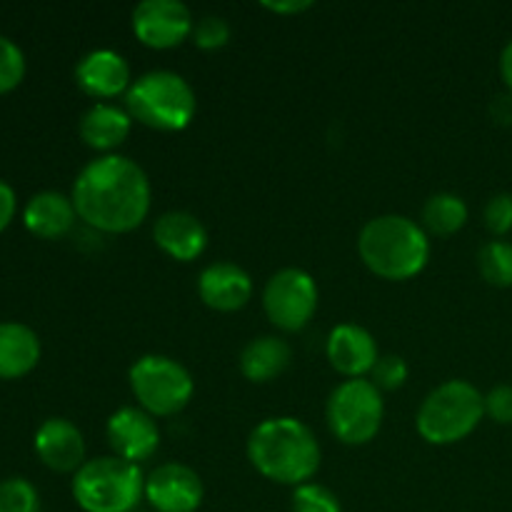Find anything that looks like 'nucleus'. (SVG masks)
<instances>
[{
    "label": "nucleus",
    "mask_w": 512,
    "mask_h": 512,
    "mask_svg": "<svg viewBox=\"0 0 512 512\" xmlns=\"http://www.w3.org/2000/svg\"><path fill=\"white\" fill-rule=\"evenodd\" d=\"M0 512H40L38 490L25 478H8L0 483Z\"/></svg>",
    "instance_id": "nucleus-24"
},
{
    "label": "nucleus",
    "mask_w": 512,
    "mask_h": 512,
    "mask_svg": "<svg viewBox=\"0 0 512 512\" xmlns=\"http://www.w3.org/2000/svg\"><path fill=\"white\" fill-rule=\"evenodd\" d=\"M198 295L208 308L218 313H235L253 298V280L240 265L218 260L200 273Z\"/></svg>",
    "instance_id": "nucleus-16"
},
{
    "label": "nucleus",
    "mask_w": 512,
    "mask_h": 512,
    "mask_svg": "<svg viewBox=\"0 0 512 512\" xmlns=\"http://www.w3.org/2000/svg\"><path fill=\"white\" fill-rule=\"evenodd\" d=\"M318 283L300 268H283L265 283L263 310L283 333H298L318 313Z\"/></svg>",
    "instance_id": "nucleus-9"
},
{
    "label": "nucleus",
    "mask_w": 512,
    "mask_h": 512,
    "mask_svg": "<svg viewBox=\"0 0 512 512\" xmlns=\"http://www.w3.org/2000/svg\"><path fill=\"white\" fill-rule=\"evenodd\" d=\"M130 128H133V118L128 110L118 108L113 103H95L80 118V138L88 148L93 150H115L128 140Z\"/></svg>",
    "instance_id": "nucleus-19"
},
{
    "label": "nucleus",
    "mask_w": 512,
    "mask_h": 512,
    "mask_svg": "<svg viewBox=\"0 0 512 512\" xmlns=\"http://www.w3.org/2000/svg\"><path fill=\"white\" fill-rule=\"evenodd\" d=\"M150 180L135 160L108 153L85 165L73 183L75 213L100 233L123 235L143 225L150 213Z\"/></svg>",
    "instance_id": "nucleus-1"
},
{
    "label": "nucleus",
    "mask_w": 512,
    "mask_h": 512,
    "mask_svg": "<svg viewBox=\"0 0 512 512\" xmlns=\"http://www.w3.org/2000/svg\"><path fill=\"white\" fill-rule=\"evenodd\" d=\"M15 208H18V200H15V190L0 178V233L10 225L13 220Z\"/></svg>",
    "instance_id": "nucleus-31"
},
{
    "label": "nucleus",
    "mask_w": 512,
    "mask_h": 512,
    "mask_svg": "<svg viewBox=\"0 0 512 512\" xmlns=\"http://www.w3.org/2000/svg\"><path fill=\"white\" fill-rule=\"evenodd\" d=\"M325 353H328L333 370H338L348 380L370 375V370L380 358L378 343L370 335V330L360 328L355 323H343L330 330Z\"/></svg>",
    "instance_id": "nucleus-15"
},
{
    "label": "nucleus",
    "mask_w": 512,
    "mask_h": 512,
    "mask_svg": "<svg viewBox=\"0 0 512 512\" xmlns=\"http://www.w3.org/2000/svg\"><path fill=\"white\" fill-rule=\"evenodd\" d=\"M35 455L55 473H78L85 460V438L65 418H48L35 433Z\"/></svg>",
    "instance_id": "nucleus-14"
},
{
    "label": "nucleus",
    "mask_w": 512,
    "mask_h": 512,
    "mask_svg": "<svg viewBox=\"0 0 512 512\" xmlns=\"http://www.w3.org/2000/svg\"><path fill=\"white\" fill-rule=\"evenodd\" d=\"M145 495V475L123 458H93L73 475V498L85 512H135Z\"/></svg>",
    "instance_id": "nucleus-6"
},
{
    "label": "nucleus",
    "mask_w": 512,
    "mask_h": 512,
    "mask_svg": "<svg viewBox=\"0 0 512 512\" xmlns=\"http://www.w3.org/2000/svg\"><path fill=\"white\" fill-rule=\"evenodd\" d=\"M478 270L495 288L512 285V243L508 240H490L478 253Z\"/></svg>",
    "instance_id": "nucleus-23"
},
{
    "label": "nucleus",
    "mask_w": 512,
    "mask_h": 512,
    "mask_svg": "<svg viewBox=\"0 0 512 512\" xmlns=\"http://www.w3.org/2000/svg\"><path fill=\"white\" fill-rule=\"evenodd\" d=\"M75 220H78V213H75L73 200L58 190L35 193L23 210L25 228L45 240H58L68 235Z\"/></svg>",
    "instance_id": "nucleus-18"
},
{
    "label": "nucleus",
    "mask_w": 512,
    "mask_h": 512,
    "mask_svg": "<svg viewBox=\"0 0 512 512\" xmlns=\"http://www.w3.org/2000/svg\"><path fill=\"white\" fill-rule=\"evenodd\" d=\"M468 223V205L460 195L438 193L430 195L423 205V228L425 233L450 238Z\"/></svg>",
    "instance_id": "nucleus-22"
},
{
    "label": "nucleus",
    "mask_w": 512,
    "mask_h": 512,
    "mask_svg": "<svg viewBox=\"0 0 512 512\" xmlns=\"http://www.w3.org/2000/svg\"><path fill=\"white\" fill-rule=\"evenodd\" d=\"M138 408L153 418H170L188 408L193 400V375L168 355H143L128 373Z\"/></svg>",
    "instance_id": "nucleus-7"
},
{
    "label": "nucleus",
    "mask_w": 512,
    "mask_h": 512,
    "mask_svg": "<svg viewBox=\"0 0 512 512\" xmlns=\"http://www.w3.org/2000/svg\"><path fill=\"white\" fill-rule=\"evenodd\" d=\"M325 418L340 443L368 445L383 428V393L365 378L345 380L330 393Z\"/></svg>",
    "instance_id": "nucleus-8"
},
{
    "label": "nucleus",
    "mask_w": 512,
    "mask_h": 512,
    "mask_svg": "<svg viewBox=\"0 0 512 512\" xmlns=\"http://www.w3.org/2000/svg\"><path fill=\"white\" fill-rule=\"evenodd\" d=\"M248 460L263 478L305 485L320 468V443L298 418H268L248 438Z\"/></svg>",
    "instance_id": "nucleus-2"
},
{
    "label": "nucleus",
    "mask_w": 512,
    "mask_h": 512,
    "mask_svg": "<svg viewBox=\"0 0 512 512\" xmlns=\"http://www.w3.org/2000/svg\"><path fill=\"white\" fill-rule=\"evenodd\" d=\"M485 228L493 235H508L512 230V193H498L485 205Z\"/></svg>",
    "instance_id": "nucleus-29"
},
{
    "label": "nucleus",
    "mask_w": 512,
    "mask_h": 512,
    "mask_svg": "<svg viewBox=\"0 0 512 512\" xmlns=\"http://www.w3.org/2000/svg\"><path fill=\"white\" fill-rule=\"evenodd\" d=\"M130 118L163 133H178L193 123L198 98L188 80L173 70H150L133 80L125 93Z\"/></svg>",
    "instance_id": "nucleus-4"
},
{
    "label": "nucleus",
    "mask_w": 512,
    "mask_h": 512,
    "mask_svg": "<svg viewBox=\"0 0 512 512\" xmlns=\"http://www.w3.org/2000/svg\"><path fill=\"white\" fill-rule=\"evenodd\" d=\"M203 495V480L188 465H158L145 478V500L155 512H195L203 505Z\"/></svg>",
    "instance_id": "nucleus-11"
},
{
    "label": "nucleus",
    "mask_w": 512,
    "mask_h": 512,
    "mask_svg": "<svg viewBox=\"0 0 512 512\" xmlns=\"http://www.w3.org/2000/svg\"><path fill=\"white\" fill-rule=\"evenodd\" d=\"M290 360H293V350L278 335H263V338L250 340L240 353V373L250 380V383H270V380L280 378L288 370Z\"/></svg>",
    "instance_id": "nucleus-21"
},
{
    "label": "nucleus",
    "mask_w": 512,
    "mask_h": 512,
    "mask_svg": "<svg viewBox=\"0 0 512 512\" xmlns=\"http://www.w3.org/2000/svg\"><path fill=\"white\" fill-rule=\"evenodd\" d=\"M153 238L155 245L178 263H193L208 248L205 225L193 213H185V210H170V213L160 215L155 220Z\"/></svg>",
    "instance_id": "nucleus-17"
},
{
    "label": "nucleus",
    "mask_w": 512,
    "mask_h": 512,
    "mask_svg": "<svg viewBox=\"0 0 512 512\" xmlns=\"http://www.w3.org/2000/svg\"><path fill=\"white\" fill-rule=\"evenodd\" d=\"M408 363L400 355H380L378 363L370 370V383L383 393V390H398L408 383Z\"/></svg>",
    "instance_id": "nucleus-27"
},
{
    "label": "nucleus",
    "mask_w": 512,
    "mask_h": 512,
    "mask_svg": "<svg viewBox=\"0 0 512 512\" xmlns=\"http://www.w3.org/2000/svg\"><path fill=\"white\" fill-rule=\"evenodd\" d=\"M25 78V55L15 40L0 35V95L18 88Z\"/></svg>",
    "instance_id": "nucleus-26"
},
{
    "label": "nucleus",
    "mask_w": 512,
    "mask_h": 512,
    "mask_svg": "<svg viewBox=\"0 0 512 512\" xmlns=\"http://www.w3.org/2000/svg\"><path fill=\"white\" fill-rule=\"evenodd\" d=\"M485 415L500 425H512V385H498L485 395Z\"/></svg>",
    "instance_id": "nucleus-30"
},
{
    "label": "nucleus",
    "mask_w": 512,
    "mask_h": 512,
    "mask_svg": "<svg viewBox=\"0 0 512 512\" xmlns=\"http://www.w3.org/2000/svg\"><path fill=\"white\" fill-rule=\"evenodd\" d=\"M193 43L200 50H218L228 45L230 40V23L220 15H203L193 28Z\"/></svg>",
    "instance_id": "nucleus-28"
},
{
    "label": "nucleus",
    "mask_w": 512,
    "mask_h": 512,
    "mask_svg": "<svg viewBox=\"0 0 512 512\" xmlns=\"http://www.w3.org/2000/svg\"><path fill=\"white\" fill-rule=\"evenodd\" d=\"M75 83L90 98L110 100L118 98L120 93H128L133 80L123 55L110 48H100L80 58V63L75 65Z\"/></svg>",
    "instance_id": "nucleus-13"
},
{
    "label": "nucleus",
    "mask_w": 512,
    "mask_h": 512,
    "mask_svg": "<svg viewBox=\"0 0 512 512\" xmlns=\"http://www.w3.org/2000/svg\"><path fill=\"white\" fill-rule=\"evenodd\" d=\"M358 255L378 278L403 283L425 270L430 240L423 225L405 215H378L360 230Z\"/></svg>",
    "instance_id": "nucleus-3"
},
{
    "label": "nucleus",
    "mask_w": 512,
    "mask_h": 512,
    "mask_svg": "<svg viewBox=\"0 0 512 512\" xmlns=\"http://www.w3.org/2000/svg\"><path fill=\"white\" fill-rule=\"evenodd\" d=\"M40 360V340L23 323H0V380L28 375Z\"/></svg>",
    "instance_id": "nucleus-20"
},
{
    "label": "nucleus",
    "mask_w": 512,
    "mask_h": 512,
    "mask_svg": "<svg viewBox=\"0 0 512 512\" xmlns=\"http://www.w3.org/2000/svg\"><path fill=\"white\" fill-rule=\"evenodd\" d=\"M263 8L275 15H298L313 8V3L310 0H278V3H270L268 0V3H263Z\"/></svg>",
    "instance_id": "nucleus-32"
},
{
    "label": "nucleus",
    "mask_w": 512,
    "mask_h": 512,
    "mask_svg": "<svg viewBox=\"0 0 512 512\" xmlns=\"http://www.w3.org/2000/svg\"><path fill=\"white\" fill-rule=\"evenodd\" d=\"M135 512H140V510H135Z\"/></svg>",
    "instance_id": "nucleus-34"
},
{
    "label": "nucleus",
    "mask_w": 512,
    "mask_h": 512,
    "mask_svg": "<svg viewBox=\"0 0 512 512\" xmlns=\"http://www.w3.org/2000/svg\"><path fill=\"white\" fill-rule=\"evenodd\" d=\"M193 13L180 0H143L133 8V33L153 50H170L193 35Z\"/></svg>",
    "instance_id": "nucleus-10"
},
{
    "label": "nucleus",
    "mask_w": 512,
    "mask_h": 512,
    "mask_svg": "<svg viewBox=\"0 0 512 512\" xmlns=\"http://www.w3.org/2000/svg\"><path fill=\"white\" fill-rule=\"evenodd\" d=\"M105 435H108L115 458H123L135 465L153 458L160 448L158 423L143 408L128 405V408L115 410L105 425Z\"/></svg>",
    "instance_id": "nucleus-12"
},
{
    "label": "nucleus",
    "mask_w": 512,
    "mask_h": 512,
    "mask_svg": "<svg viewBox=\"0 0 512 512\" xmlns=\"http://www.w3.org/2000/svg\"><path fill=\"white\" fill-rule=\"evenodd\" d=\"M485 418V395L468 380H448L425 395L415 428L430 445H455Z\"/></svg>",
    "instance_id": "nucleus-5"
},
{
    "label": "nucleus",
    "mask_w": 512,
    "mask_h": 512,
    "mask_svg": "<svg viewBox=\"0 0 512 512\" xmlns=\"http://www.w3.org/2000/svg\"><path fill=\"white\" fill-rule=\"evenodd\" d=\"M500 75H503L505 85H508L512 95V40L503 48V55H500Z\"/></svg>",
    "instance_id": "nucleus-33"
},
{
    "label": "nucleus",
    "mask_w": 512,
    "mask_h": 512,
    "mask_svg": "<svg viewBox=\"0 0 512 512\" xmlns=\"http://www.w3.org/2000/svg\"><path fill=\"white\" fill-rule=\"evenodd\" d=\"M293 512H343V505L325 485L305 483L293 490Z\"/></svg>",
    "instance_id": "nucleus-25"
}]
</instances>
